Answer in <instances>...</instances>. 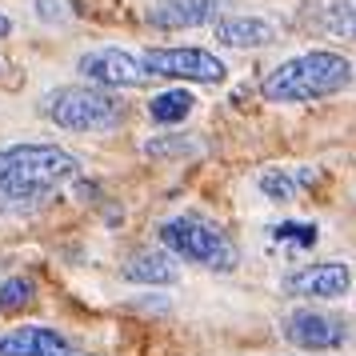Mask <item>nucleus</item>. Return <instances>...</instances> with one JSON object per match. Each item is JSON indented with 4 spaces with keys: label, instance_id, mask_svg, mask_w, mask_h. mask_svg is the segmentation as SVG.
<instances>
[{
    "label": "nucleus",
    "instance_id": "obj_1",
    "mask_svg": "<svg viewBox=\"0 0 356 356\" xmlns=\"http://www.w3.org/2000/svg\"><path fill=\"white\" fill-rule=\"evenodd\" d=\"M81 177L72 152L56 145H13L0 148V209L33 212L49 200L60 184Z\"/></svg>",
    "mask_w": 356,
    "mask_h": 356
},
{
    "label": "nucleus",
    "instance_id": "obj_2",
    "mask_svg": "<svg viewBox=\"0 0 356 356\" xmlns=\"http://www.w3.org/2000/svg\"><path fill=\"white\" fill-rule=\"evenodd\" d=\"M353 60L340 56V52H328V49H312L305 56H292L284 65H276L260 92L264 100L273 104H305V100H324V97H337L353 84Z\"/></svg>",
    "mask_w": 356,
    "mask_h": 356
},
{
    "label": "nucleus",
    "instance_id": "obj_3",
    "mask_svg": "<svg viewBox=\"0 0 356 356\" xmlns=\"http://www.w3.org/2000/svg\"><path fill=\"white\" fill-rule=\"evenodd\" d=\"M44 113L68 132H108L120 124L124 104H120V97H113L108 88H97V84H65V88L49 92Z\"/></svg>",
    "mask_w": 356,
    "mask_h": 356
},
{
    "label": "nucleus",
    "instance_id": "obj_4",
    "mask_svg": "<svg viewBox=\"0 0 356 356\" xmlns=\"http://www.w3.org/2000/svg\"><path fill=\"white\" fill-rule=\"evenodd\" d=\"M161 241L168 252L193 260V264H204V268H216V273H232L236 260H241V252H236V244L228 241L225 228L209 225L200 216H177V220H168L161 228Z\"/></svg>",
    "mask_w": 356,
    "mask_h": 356
},
{
    "label": "nucleus",
    "instance_id": "obj_5",
    "mask_svg": "<svg viewBox=\"0 0 356 356\" xmlns=\"http://www.w3.org/2000/svg\"><path fill=\"white\" fill-rule=\"evenodd\" d=\"M140 68L148 76H177V81H196V84L225 81V60L204 49H148L140 56Z\"/></svg>",
    "mask_w": 356,
    "mask_h": 356
},
{
    "label": "nucleus",
    "instance_id": "obj_6",
    "mask_svg": "<svg viewBox=\"0 0 356 356\" xmlns=\"http://www.w3.org/2000/svg\"><path fill=\"white\" fill-rule=\"evenodd\" d=\"M280 332L289 344L305 348V353H332L348 340V328L332 312H316V308H296L280 321Z\"/></svg>",
    "mask_w": 356,
    "mask_h": 356
},
{
    "label": "nucleus",
    "instance_id": "obj_7",
    "mask_svg": "<svg viewBox=\"0 0 356 356\" xmlns=\"http://www.w3.org/2000/svg\"><path fill=\"white\" fill-rule=\"evenodd\" d=\"M81 72L88 84L97 88H136L148 81V72L140 68V60H132L120 49H97L81 56Z\"/></svg>",
    "mask_w": 356,
    "mask_h": 356
},
{
    "label": "nucleus",
    "instance_id": "obj_8",
    "mask_svg": "<svg viewBox=\"0 0 356 356\" xmlns=\"http://www.w3.org/2000/svg\"><path fill=\"white\" fill-rule=\"evenodd\" d=\"M353 284V268L340 264V260H321V264H305L284 280V289L292 296H312V300H332V296H344Z\"/></svg>",
    "mask_w": 356,
    "mask_h": 356
},
{
    "label": "nucleus",
    "instance_id": "obj_9",
    "mask_svg": "<svg viewBox=\"0 0 356 356\" xmlns=\"http://www.w3.org/2000/svg\"><path fill=\"white\" fill-rule=\"evenodd\" d=\"M0 356H72L68 337L44 324H24L0 337Z\"/></svg>",
    "mask_w": 356,
    "mask_h": 356
},
{
    "label": "nucleus",
    "instance_id": "obj_10",
    "mask_svg": "<svg viewBox=\"0 0 356 356\" xmlns=\"http://www.w3.org/2000/svg\"><path fill=\"white\" fill-rule=\"evenodd\" d=\"M148 20L156 29H196L216 20V0H152Z\"/></svg>",
    "mask_w": 356,
    "mask_h": 356
},
{
    "label": "nucleus",
    "instance_id": "obj_11",
    "mask_svg": "<svg viewBox=\"0 0 356 356\" xmlns=\"http://www.w3.org/2000/svg\"><path fill=\"white\" fill-rule=\"evenodd\" d=\"M216 40L225 49H268L276 40V24L260 17H220L216 20Z\"/></svg>",
    "mask_w": 356,
    "mask_h": 356
},
{
    "label": "nucleus",
    "instance_id": "obj_12",
    "mask_svg": "<svg viewBox=\"0 0 356 356\" xmlns=\"http://www.w3.org/2000/svg\"><path fill=\"white\" fill-rule=\"evenodd\" d=\"M177 260L168 252H136L124 264V280L132 284H177Z\"/></svg>",
    "mask_w": 356,
    "mask_h": 356
},
{
    "label": "nucleus",
    "instance_id": "obj_13",
    "mask_svg": "<svg viewBox=\"0 0 356 356\" xmlns=\"http://www.w3.org/2000/svg\"><path fill=\"white\" fill-rule=\"evenodd\" d=\"M188 113H193V92H184V88H168V92L148 100V116L156 124H177Z\"/></svg>",
    "mask_w": 356,
    "mask_h": 356
},
{
    "label": "nucleus",
    "instance_id": "obj_14",
    "mask_svg": "<svg viewBox=\"0 0 356 356\" xmlns=\"http://www.w3.org/2000/svg\"><path fill=\"white\" fill-rule=\"evenodd\" d=\"M312 20L328 36H348V40H356V8L353 4H324V13Z\"/></svg>",
    "mask_w": 356,
    "mask_h": 356
},
{
    "label": "nucleus",
    "instance_id": "obj_15",
    "mask_svg": "<svg viewBox=\"0 0 356 356\" xmlns=\"http://www.w3.org/2000/svg\"><path fill=\"white\" fill-rule=\"evenodd\" d=\"M33 296H36V289H33L29 276H8V280H0V308H8V312L33 305Z\"/></svg>",
    "mask_w": 356,
    "mask_h": 356
},
{
    "label": "nucleus",
    "instance_id": "obj_16",
    "mask_svg": "<svg viewBox=\"0 0 356 356\" xmlns=\"http://www.w3.org/2000/svg\"><path fill=\"white\" fill-rule=\"evenodd\" d=\"M260 193L268 196V200H296V180L289 177V172H264L260 177Z\"/></svg>",
    "mask_w": 356,
    "mask_h": 356
},
{
    "label": "nucleus",
    "instance_id": "obj_17",
    "mask_svg": "<svg viewBox=\"0 0 356 356\" xmlns=\"http://www.w3.org/2000/svg\"><path fill=\"white\" fill-rule=\"evenodd\" d=\"M273 236L276 241H296V244H305V248H312L316 244V225H300V220H284V225H276L273 228Z\"/></svg>",
    "mask_w": 356,
    "mask_h": 356
},
{
    "label": "nucleus",
    "instance_id": "obj_18",
    "mask_svg": "<svg viewBox=\"0 0 356 356\" xmlns=\"http://www.w3.org/2000/svg\"><path fill=\"white\" fill-rule=\"evenodd\" d=\"M36 17L40 20H68V0H36Z\"/></svg>",
    "mask_w": 356,
    "mask_h": 356
},
{
    "label": "nucleus",
    "instance_id": "obj_19",
    "mask_svg": "<svg viewBox=\"0 0 356 356\" xmlns=\"http://www.w3.org/2000/svg\"><path fill=\"white\" fill-rule=\"evenodd\" d=\"M8 33H13V20H8V17H0V36H8Z\"/></svg>",
    "mask_w": 356,
    "mask_h": 356
}]
</instances>
